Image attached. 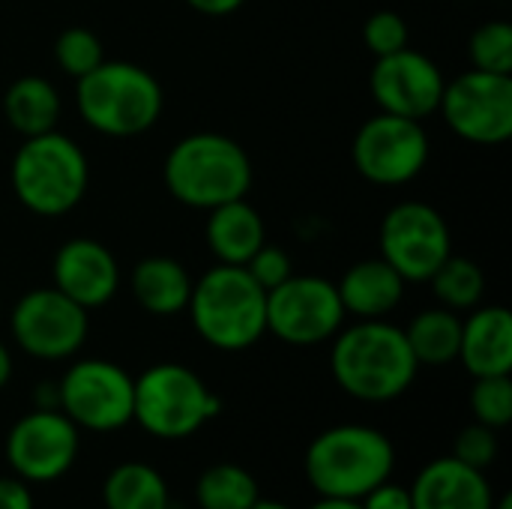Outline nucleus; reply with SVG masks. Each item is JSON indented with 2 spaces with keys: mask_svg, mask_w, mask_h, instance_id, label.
<instances>
[{
  "mask_svg": "<svg viewBox=\"0 0 512 509\" xmlns=\"http://www.w3.org/2000/svg\"><path fill=\"white\" fill-rule=\"evenodd\" d=\"M54 288L75 300L78 306L99 309L114 300L120 291V264L105 249V243L93 237H72L66 240L51 261Z\"/></svg>",
  "mask_w": 512,
  "mask_h": 509,
  "instance_id": "16",
  "label": "nucleus"
},
{
  "mask_svg": "<svg viewBox=\"0 0 512 509\" xmlns=\"http://www.w3.org/2000/svg\"><path fill=\"white\" fill-rule=\"evenodd\" d=\"M105 509H168V483L147 462H123L102 483Z\"/></svg>",
  "mask_w": 512,
  "mask_h": 509,
  "instance_id": "24",
  "label": "nucleus"
},
{
  "mask_svg": "<svg viewBox=\"0 0 512 509\" xmlns=\"http://www.w3.org/2000/svg\"><path fill=\"white\" fill-rule=\"evenodd\" d=\"M459 360L474 378L512 372V315L504 306H477L462 321Z\"/></svg>",
  "mask_w": 512,
  "mask_h": 509,
  "instance_id": "18",
  "label": "nucleus"
},
{
  "mask_svg": "<svg viewBox=\"0 0 512 509\" xmlns=\"http://www.w3.org/2000/svg\"><path fill=\"white\" fill-rule=\"evenodd\" d=\"M405 339L420 366H447L459 360L462 318L444 306L426 309L405 327Z\"/></svg>",
  "mask_w": 512,
  "mask_h": 509,
  "instance_id": "23",
  "label": "nucleus"
},
{
  "mask_svg": "<svg viewBox=\"0 0 512 509\" xmlns=\"http://www.w3.org/2000/svg\"><path fill=\"white\" fill-rule=\"evenodd\" d=\"M135 378L111 360H81L57 384V408L87 432H117L132 423Z\"/></svg>",
  "mask_w": 512,
  "mask_h": 509,
  "instance_id": "9",
  "label": "nucleus"
},
{
  "mask_svg": "<svg viewBox=\"0 0 512 509\" xmlns=\"http://www.w3.org/2000/svg\"><path fill=\"white\" fill-rule=\"evenodd\" d=\"M417 369L420 363L408 348L405 330L387 318L357 321L333 336V381L357 402L384 405L399 399L414 384Z\"/></svg>",
  "mask_w": 512,
  "mask_h": 509,
  "instance_id": "1",
  "label": "nucleus"
},
{
  "mask_svg": "<svg viewBox=\"0 0 512 509\" xmlns=\"http://www.w3.org/2000/svg\"><path fill=\"white\" fill-rule=\"evenodd\" d=\"M0 509H33V495L24 480L0 477Z\"/></svg>",
  "mask_w": 512,
  "mask_h": 509,
  "instance_id": "34",
  "label": "nucleus"
},
{
  "mask_svg": "<svg viewBox=\"0 0 512 509\" xmlns=\"http://www.w3.org/2000/svg\"><path fill=\"white\" fill-rule=\"evenodd\" d=\"M60 108L57 87L42 75H21L3 93V117L21 138L57 129Z\"/></svg>",
  "mask_w": 512,
  "mask_h": 509,
  "instance_id": "22",
  "label": "nucleus"
},
{
  "mask_svg": "<svg viewBox=\"0 0 512 509\" xmlns=\"http://www.w3.org/2000/svg\"><path fill=\"white\" fill-rule=\"evenodd\" d=\"M468 51H471V63H474L471 69L512 75V24L504 18L480 24L471 33Z\"/></svg>",
  "mask_w": 512,
  "mask_h": 509,
  "instance_id": "27",
  "label": "nucleus"
},
{
  "mask_svg": "<svg viewBox=\"0 0 512 509\" xmlns=\"http://www.w3.org/2000/svg\"><path fill=\"white\" fill-rule=\"evenodd\" d=\"M207 213L210 216H207L204 234H207V246L219 264L243 267L267 243L264 219L246 198L219 204Z\"/></svg>",
  "mask_w": 512,
  "mask_h": 509,
  "instance_id": "20",
  "label": "nucleus"
},
{
  "mask_svg": "<svg viewBox=\"0 0 512 509\" xmlns=\"http://www.w3.org/2000/svg\"><path fill=\"white\" fill-rule=\"evenodd\" d=\"M345 324L336 282L321 276H291L267 291V333L294 348L333 339Z\"/></svg>",
  "mask_w": 512,
  "mask_h": 509,
  "instance_id": "12",
  "label": "nucleus"
},
{
  "mask_svg": "<svg viewBox=\"0 0 512 509\" xmlns=\"http://www.w3.org/2000/svg\"><path fill=\"white\" fill-rule=\"evenodd\" d=\"M309 509H363L360 501H345V498H321L318 504H312Z\"/></svg>",
  "mask_w": 512,
  "mask_h": 509,
  "instance_id": "36",
  "label": "nucleus"
},
{
  "mask_svg": "<svg viewBox=\"0 0 512 509\" xmlns=\"http://www.w3.org/2000/svg\"><path fill=\"white\" fill-rule=\"evenodd\" d=\"M222 402L189 366L156 363L135 378L132 420L153 438L180 441L219 417Z\"/></svg>",
  "mask_w": 512,
  "mask_h": 509,
  "instance_id": "7",
  "label": "nucleus"
},
{
  "mask_svg": "<svg viewBox=\"0 0 512 509\" xmlns=\"http://www.w3.org/2000/svg\"><path fill=\"white\" fill-rule=\"evenodd\" d=\"M408 492L414 509H492L495 504L486 474L456 456L429 462Z\"/></svg>",
  "mask_w": 512,
  "mask_h": 509,
  "instance_id": "17",
  "label": "nucleus"
},
{
  "mask_svg": "<svg viewBox=\"0 0 512 509\" xmlns=\"http://www.w3.org/2000/svg\"><path fill=\"white\" fill-rule=\"evenodd\" d=\"M363 509H414L411 504V492L405 486H396V483H381L375 486L366 498H360Z\"/></svg>",
  "mask_w": 512,
  "mask_h": 509,
  "instance_id": "33",
  "label": "nucleus"
},
{
  "mask_svg": "<svg viewBox=\"0 0 512 509\" xmlns=\"http://www.w3.org/2000/svg\"><path fill=\"white\" fill-rule=\"evenodd\" d=\"M15 345L36 360H66L81 351L90 330L84 306L51 288L27 291L9 315Z\"/></svg>",
  "mask_w": 512,
  "mask_h": 509,
  "instance_id": "13",
  "label": "nucleus"
},
{
  "mask_svg": "<svg viewBox=\"0 0 512 509\" xmlns=\"http://www.w3.org/2000/svg\"><path fill=\"white\" fill-rule=\"evenodd\" d=\"M249 509H291V507H288V504H279V501H261V498H258V504Z\"/></svg>",
  "mask_w": 512,
  "mask_h": 509,
  "instance_id": "38",
  "label": "nucleus"
},
{
  "mask_svg": "<svg viewBox=\"0 0 512 509\" xmlns=\"http://www.w3.org/2000/svg\"><path fill=\"white\" fill-rule=\"evenodd\" d=\"M186 312L195 333L216 351H246L267 333V291L246 267H210L192 282Z\"/></svg>",
  "mask_w": 512,
  "mask_h": 509,
  "instance_id": "4",
  "label": "nucleus"
},
{
  "mask_svg": "<svg viewBox=\"0 0 512 509\" xmlns=\"http://www.w3.org/2000/svg\"><path fill=\"white\" fill-rule=\"evenodd\" d=\"M9 183L24 210L54 219L84 201L90 162L69 135L51 129L21 141L12 156Z\"/></svg>",
  "mask_w": 512,
  "mask_h": 509,
  "instance_id": "5",
  "label": "nucleus"
},
{
  "mask_svg": "<svg viewBox=\"0 0 512 509\" xmlns=\"http://www.w3.org/2000/svg\"><path fill=\"white\" fill-rule=\"evenodd\" d=\"M471 390V411L477 423L489 429H507L512 420V381L510 375H492V378H474Z\"/></svg>",
  "mask_w": 512,
  "mask_h": 509,
  "instance_id": "29",
  "label": "nucleus"
},
{
  "mask_svg": "<svg viewBox=\"0 0 512 509\" xmlns=\"http://www.w3.org/2000/svg\"><path fill=\"white\" fill-rule=\"evenodd\" d=\"M243 267H246V273H249L264 291H273V288H279L285 279L294 276L291 255H288L282 246H273V243H264Z\"/></svg>",
  "mask_w": 512,
  "mask_h": 509,
  "instance_id": "32",
  "label": "nucleus"
},
{
  "mask_svg": "<svg viewBox=\"0 0 512 509\" xmlns=\"http://www.w3.org/2000/svg\"><path fill=\"white\" fill-rule=\"evenodd\" d=\"M252 174L249 153L222 132H192L180 138L162 165L168 195L192 210H213L246 198Z\"/></svg>",
  "mask_w": 512,
  "mask_h": 509,
  "instance_id": "2",
  "label": "nucleus"
},
{
  "mask_svg": "<svg viewBox=\"0 0 512 509\" xmlns=\"http://www.w3.org/2000/svg\"><path fill=\"white\" fill-rule=\"evenodd\" d=\"M444 84L447 78L441 66L429 54L411 45L387 57H375L369 75V90L378 111L411 117V120H426L429 114L438 111Z\"/></svg>",
  "mask_w": 512,
  "mask_h": 509,
  "instance_id": "15",
  "label": "nucleus"
},
{
  "mask_svg": "<svg viewBox=\"0 0 512 509\" xmlns=\"http://www.w3.org/2000/svg\"><path fill=\"white\" fill-rule=\"evenodd\" d=\"M435 300L450 312H471L486 294V276L477 261L450 255L429 279Z\"/></svg>",
  "mask_w": 512,
  "mask_h": 509,
  "instance_id": "26",
  "label": "nucleus"
},
{
  "mask_svg": "<svg viewBox=\"0 0 512 509\" xmlns=\"http://www.w3.org/2000/svg\"><path fill=\"white\" fill-rule=\"evenodd\" d=\"M78 459V426L60 408H36L6 435V462L24 483L60 480Z\"/></svg>",
  "mask_w": 512,
  "mask_h": 509,
  "instance_id": "14",
  "label": "nucleus"
},
{
  "mask_svg": "<svg viewBox=\"0 0 512 509\" xmlns=\"http://www.w3.org/2000/svg\"><path fill=\"white\" fill-rule=\"evenodd\" d=\"M81 120L108 138H135L150 132L165 108L162 84L153 72L126 60H102L75 84Z\"/></svg>",
  "mask_w": 512,
  "mask_h": 509,
  "instance_id": "3",
  "label": "nucleus"
},
{
  "mask_svg": "<svg viewBox=\"0 0 512 509\" xmlns=\"http://www.w3.org/2000/svg\"><path fill=\"white\" fill-rule=\"evenodd\" d=\"M381 258L405 282H429L432 273L453 255L447 219L423 201H402L387 210L378 231Z\"/></svg>",
  "mask_w": 512,
  "mask_h": 509,
  "instance_id": "10",
  "label": "nucleus"
},
{
  "mask_svg": "<svg viewBox=\"0 0 512 509\" xmlns=\"http://www.w3.org/2000/svg\"><path fill=\"white\" fill-rule=\"evenodd\" d=\"M195 12L201 15H210V18H222V15H231L237 12L246 0H186Z\"/></svg>",
  "mask_w": 512,
  "mask_h": 509,
  "instance_id": "35",
  "label": "nucleus"
},
{
  "mask_svg": "<svg viewBox=\"0 0 512 509\" xmlns=\"http://www.w3.org/2000/svg\"><path fill=\"white\" fill-rule=\"evenodd\" d=\"M351 159L357 174L375 186H405L417 180L429 162L423 120L378 111L357 129Z\"/></svg>",
  "mask_w": 512,
  "mask_h": 509,
  "instance_id": "8",
  "label": "nucleus"
},
{
  "mask_svg": "<svg viewBox=\"0 0 512 509\" xmlns=\"http://www.w3.org/2000/svg\"><path fill=\"white\" fill-rule=\"evenodd\" d=\"M129 288L135 303L156 318H171L177 312H186L189 294H192V276L177 258L168 255H150L141 258L132 267Z\"/></svg>",
  "mask_w": 512,
  "mask_h": 509,
  "instance_id": "21",
  "label": "nucleus"
},
{
  "mask_svg": "<svg viewBox=\"0 0 512 509\" xmlns=\"http://www.w3.org/2000/svg\"><path fill=\"white\" fill-rule=\"evenodd\" d=\"M453 456L477 471H486L489 465H495L498 459V432L483 426V423H474L468 429H462L456 435V444H453Z\"/></svg>",
  "mask_w": 512,
  "mask_h": 509,
  "instance_id": "31",
  "label": "nucleus"
},
{
  "mask_svg": "<svg viewBox=\"0 0 512 509\" xmlns=\"http://www.w3.org/2000/svg\"><path fill=\"white\" fill-rule=\"evenodd\" d=\"M363 42L375 57H387L393 51L408 48V24L393 9H378L363 24Z\"/></svg>",
  "mask_w": 512,
  "mask_h": 509,
  "instance_id": "30",
  "label": "nucleus"
},
{
  "mask_svg": "<svg viewBox=\"0 0 512 509\" xmlns=\"http://www.w3.org/2000/svg\"><path fill=\"white\" fill-rule=\"evenodd\" d=\"M393 468V441L384 432L357 423L321 432L306 450V477L321 498L360 501L390 480Z\"/></svg>",
  "mask_w": 512,
  "mask_h": 509,
  "instance_id": "6",
  "label": "nucleus"
},
{
  "mask_svg": "<svg viewBox=\"0 0 512 509\" xmlns=\"http://www.w3.org/2000/svg\"><path fill=\"white\" fill-rule=\"evenodd\" d=\"M438 111L462 141L498 147L512 135V75L468 69L444 84Z\"/></svg>",
  "mask_w": 512,
  "mask_h": 509,
  "instance_id": "11",
  "label": "nucleus"
},
{
  "mask_svg": "<svg viewBox=\"0 0 512 509\" xmlns=\"http://www.w3.org/2000/svg\"><path fill=\"white\" fill-rule=\"evenodd\" d=\"M492 509H512V495H504L498 504H492Z\"/></svg>",
  "mask_w": 512,
  "mask_h": 509,
  "instance_id": "39",
  "label": "nucleus"
},
{
  "mask_svg": "<svg viewBox=\"0 0 512 509\" xmlns=\"http://www.w3.org/2000/svg\"><path fill=\"white\" fill-rule=\"evenodd\" d=\"M258 498V480L234 462L210 465L195 483V501L201 509H249Z\"/></svg>",
  "mask_w": 512,
  "mask_h": 509,
  "instance_id": "25",
  "label": "nucleus"
},
{
  "mask_svg": "<svg viewBox=\"0 0 512 509\" xmlns=\"http://www.w3.org/2000/svg\"><path fill=\"white\" fill-rule=\"evenodd\" d=\"M405 285L408 282L378 255L351 264L336 282V291L345 315H354L357 321H375L387 318L402 303Z\"/></svg>",
  "mask_w": 512,
  "mask_h": 509,
  "instance_id": "19",
  "label": "nucleus"
},
{
  "mask_svg": "<svg viewBox=\"0 0 512 509\" xmlns=\"http://www.w3.org/2000/svg\"><path fill=\"white\" fill-rule=\"evenodd\" d=\"M105 60V48L102 39L90 30V27H66L57 39H54V63L72 75L75 81L87 72H93L99 63Z\"/></svg>",
  "mask_w": 512,
  "mask_h": 509,
  "instance_id": "28",
  "label": "nucleus"
},
{
  "mask_svg": "<svg viewBox=\"0 0 512 509\" xmlns=\"http://www.w3.org/2000/svg\"><path fill=\"white\" fill-rule=\"evenodd\" d=\"M9 378H12V354H9V348L0 342V390L9 384Z\"/></svg>",
  "mask_w": 512,
  "mask_h": 509,
  "instance_id": "37",
  "label": "nucleus"
}]
</instances>
